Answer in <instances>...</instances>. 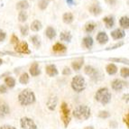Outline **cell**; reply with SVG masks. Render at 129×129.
I'll use <instances>...</instances> for the list:
<instances>
[{"mask_svg": "<svg viewBox=\"0 0 129 129\" xmlns=\"http://www.w3.org/2000/svg\"><path fill=\"white\" fill-rule=\"evenodd\" d=\"M18 101L22 106H29L35 102V95L30 88H25L18 95Z\"/></svg>", "mask_w": 129, "mask_h": 129, "instance_id": "6da1fadb", "label": "cell"}, {"mask_svg": "<svg viewBox=\"0 0 129 129\" xmlns=\"http://www.w3.org/2000/svg\"><path fill=\"white\" fill-rule=\"evenodd\" d=\"M72 115L78 120H87L89 118L91 115V110L89 107L85 105H80L72 112Z\"/></svg>", "mask_w": 129, "mask_h": 129, "instance_id": "7a4b0ae2", "label": "cell"}, {"mask_svg": "<svg viewBox=\"0 0 129 129\" xmlns=\"http://www.w3.org/2000/svg\"><path fill=\"white\" fill-rule=\"evenodd\" d=\"M112 99V95L108 88H101L95 94V99L103 106L108 105Z\"/></svg>", "mask_w": 129, "mask_h": 129, "instance_id": "3957f363", "label": "cell"}, {"mask_svg": "<svg viewBox=\"0 0 129 129\" xmlns=\"http://www.w3.org/2000/svg\"><path fill=\"white\" fill-rule=\"evenodd\" d=\"M71 88L76 92H82L86 88V80L82 76L77 75L71 80Z\"/></svg>", "mask_w": 129, "mask_h": 129, "instance_id": "277c9868", "label": "cell"}, {"mask_svg": "<svg viewBox=\"0 0 129 129\" xmlns=\"http://www.w3.org/2000/svg\"><path fill=\"white\" fill-rule=\"evenodd\" d=\"M60 118L62 120L64 127H68L70 122H71V110H70L69 107L67 105V103L62 102L60 105Z\"/></svg>", "mask_w": 129, "mask_h": 129, "instance_id": "5b68a950", "label": "cell"}, {"mask_svg": "<svg viewBox=\"0 0 129 129\" xmlns=\"http://www.w3.org/2000/svg\"><path fill=\"white\" fill-rule=\"evenodd\" d=\"M20 125L23 129H37V125L35 121L27 116L22 117L20 120Z\"/></svg>", "mask_w": 129, "mask_h": 129, "instance_id": "8992f818", "label": "cell"}, {"mask_svg": "<svg viewBox=\"0 0 129 129\" xmlns=\"http://www.w3.org/2000/svg\"><path fill=\"white\" fill-rule=\"evenodd\" d=\"M126 84L124 80H119V79H116L114 80L113 81L111 82V87L112 88L116 91H121L123 88H125L126 86Z\"/></svg>", "mask_w": 129, "mask_h": 129, "instance_id": "52a82bcc", "label": "cell"}, {"mask_svg": "<svg viewBox=\"0 0 129 129\" xmlns=\"http://www.w3.org/2000/svg\"><path fill=\"white\" fill-rule=\"evenodd\" d=\"M15 51L17 52H20V53H24V54H29L31 52L26 42L18 43L17 44L15 45Z\"/></svg>", "mask_w": 129, "mask_h": 129, "instance_id": "ba28073f", "label": "cell"}, {"mask_svg": "<svg viewBox=\"0 0 129 129\" xmlns=\"http://www.w3.org/2000/svg\"><path fill=\"white\" fill-rule=\"evenodd\" d=\"M10 113L9 106L6 102H0V118H4Z\"/></svg>", "mask_w": 129, "mask_h": 129, "instance_id": "9c48e42d", "label": "cell"}, {"mask_svg": "<svg viewBox=\"0 0 129 129\" xmlns=\"http://www.w3.org/2000/svg\"><path fill=\"white\" fill-rule=\"evenodd\" d=\"M84 72L87 74V75L90 76L92 79H95V78L98 77V74H99V71L95 69L94 67L90 66V65H88L84 68Z\"/></svg>", "mask_w": 129, "mask_h": 129, "instance_id": "30bf717a", "label": "cell"}, {"mask_svg": "<svg viewBox=\"0 0 129 129\" xmlns=\"http://www.w3.org/2000/svg\"><path fill=\"white\" fill-rule=\"evenodd\" d=\"M57 103H58V99H57V97H56V96H52V97H51L48 99L46 106H47L48 109L51 110V111H53V110H55Z\"/></svg>", "mask_w": 129, "mask_h": 129, "instance_id": "8fae6325", "label": "cell"}, {"mask_svg": "<svg viewBox=\"0 0 129 129\" xmlns=\"http://www.w3.org/2000/svg\"><path fill=\"white\" fill-rule=\"evenodd\" d=\"M46 73L50 77H55L58 75L59 71L56 68V66L54 64H50L48 66H46Z\"/></svg>", "mask_w": 129, "mask_h": 129, "instance_id": "7c38bea8", "label": "cell"}, {"mask_svg": "<svg viewBox=\"0 0 129 129\" xmlns=\"http://www.w3.org/2000/svg\"><path fill=\"white\" fill-rule=\"evenodd\" d=\"M111 36L115 40H119V39H122L125 36V33L122 29H116L111 33Z\"/></svg>", "mask_w": 129, "mask_h": 129, "instance_id": "4fadbf2b", "label": "cell"}, {"mask_svg": "<svg viewBox=\"0 0 129 129\" xmlns=\"http://www.w3.org/2000/svg\"><path fill=\"white\" fill-rule=\"evenodd\" d=\"M52 51L55 53H64V52H66L67 48L65 45H63L62 43H57L52 46Z\"/></svg>", "mask_w": 129, "mask_h": 129, "instance_id": "5bb4252c", "label": "cell"}, {"mask_svg": "<svg viewBox=\"0 0 129 129\" xmlns=\"http://www.w3.org/2000/svg\"><path fill=\"white\" fill-rule=\"evenodd\" d=\"M29 72L33 77H36V76L41 74V71L39 69V65L37 62H34L31 65L30 69H29Z\"/></svg>", "mask_w": 129, "mask_h": 129, "instance_id": "9a60e30c", "label": "cell"}, {"mask_svg": "<svg viewBox=\"0 0 129 129\" xmlns=\"http://www.w3.org/2000/svg\"><path fill=\"white\" fill-rule=\"evenodd\" d=\"M84 64V59L83 58H79L77 60H73L72 62H71V67H72V69L76 71H79L80 69H81L82 65Z\"/></svg>", "mask_w": 129, "mask_h": 129, "instance_id": "2e32d148", "label": "cell"}, {"mask_svg": "<svg viewBox=\"0 0 129 129\" xmlns=\"http://www.w3.org/2000/svg\"><path fill=\"white\" fill-rule=\"evenodd\" d=\"M97 41L100 44H105L108 42V36L105 32H99L97 35Z\"/></svg>", "mask_w": 129, "mask_h": 129, "instance_id": "e0dca14e", "label": "cell"}, {"mask_svg": "<svg viewBox=\"0 0 129 129\" xmlns=\"http://www.w3.org/2000/svg\"><path fill=\"white\" fill-rule=\"evenodd\" d=\"M106 71L108 75H114L117 72V67L114 63H109L106 67Z\"/></svg>", "mask_w": 129, "mask_h": 129, "instance_id": "ac0fdd59", "label": "cell"}, {"mask_svg": "<svg viewBox=\"0 0 129 129\" xmlns=\"http://www.w3.org/2000/svg\"><path fill=\"white\" fill-rule=\"evenodd\" d=\"M89 12L92 15H94L95 16H97V15H99L101 14L102 9L99 5H93L92 7H90V8H89Z\"/></svg>", "mask_w": 129, "mask_h": 129, "instance_id": "d6986e66", "label": "cell"}, {"mask_svg": "<svg viewBox=\"0 0 129 129\" xmlns=\"http://www.w3.org/2000/svg\"><path fill=\"white\" fill-rule=\"evenodd\" d=\"M28 7H29V3H28L26 0H21V1H19V2L17 3V5H16V8L21 11H24L25 9H27Z\"/></svg>", "mask_w": 129, "mask_h": 129, "instance_id": "ffe728a7", "label": "cell"}, {"mask_svg": "<svg viewBox=\"0 0 129 129\" xmlns=\"http://www.w3.org/2000/svg\"><path fill=\"white\" fill-rule=\"evenodd\" d=\"M73 15L71 13H65L64 15H62V20L64 22L65 24H71L72 22H73Z\"/></svg>", "mask_w": 129, "mask_h": 129, "instance_id": "44dd1931", "label": "cell"}, {"mask_svg": "<svg viewBox=\"0 0 129 129\" xmlns=\"http://www.w3.org/2000/svg\"><path fill=\"white\" fill-rule=\"evenodd\" d=\"M103 22L105 23L107 28H112L114 26V24H115L114 18L112 17V16H106V17H104Z\"/></svg>", "mask_w": 129, "mask_h": 129, "instance_id": "7402d4cb", "label": "cell"}, {"mask_svg": "<svg viewBox=\"0 0 129 129\" xmlns=\"http://www.w3.org/2000/svg\"><path fill=\"white\" fill-rule=\"evenodd\" d=\"M45 35L48 37L49 39H53L54 37L56 36V32L55 30H54L53 28L52 27V26H49V27L46 28V30H45Z\"/></svg>", "mask_w": 129, "mask_h": 129, "instance_id": "603a6c76", "label": "cell"}, {"mask_svg": "<svg viewBox=\"0 0 129 129\" xmlns=\"http://www.w3.org/2000/svg\"><path fill=\"white\" fill-rule=\"evenodd\" d=\"M5 84H6L7 87H8V88H13L15 86V80L13 77L8 76V77H7L5 79Z\"/></svg>", "mask_w": 129, "mask_h": 129, "instance_id": "cb8c5ba5", "label": "cell"}, {"mask_svg": "<svg viewBox=\"0 0 129 129\" xmlns=\"http://www.w3.org/2000/svg\"><path fill=\"white\" fill-rule=\"evenodd\" d=\"M71 38H72V36H71V33H69V32H62V33H60V39L61 40V41L68 42V43H70V42H71Z\"/></svg>", "mask_w": 129, "mask_h": 129, "instance_id": "d4e9b609", "label": "cell"}, {"mask_svg": "<svg viewBox=\"0 0 129 129\" xmlns=\"http://www.w3.org/2000/svg\"><path fill=\"white\" fill-rule=\"evenodd\" d=\"M83 45L87 49H90L93 45V39L90 36H87L83 39Z\"/></svg>", "mask_w": 129, "mask_h": 129, "instance_id": "484cf974", "label": "cell"}, {"mask_svg": "<svg viewBox=\"0 0 129 129\" xmlns=\"http://www.w3.org/2000/svg\"><path fill=\"white\" fill-rule=\"evenodd\" d=\"M120 26L124 29H128L129 27V18L128 16H123L121 17L120 21H119Z\"/></svg>", "mask_w": 129, "mask_h": 129, "instance_id": "4316f807", "label": "cell"}, {"mask_svg": "<svg viewBox=\"0 0 129 129\" xmlns=\"http://www.w3.org/2000/svg\"><path fill=\"white\" fill-rule=\"evenodd\" d=\"M41 28H42V23L40 21H38V20H35L31 24V29L34 32H38Z\"/></svg>", "mask_w": 129, "mask_h": 129, "instance_id": "83f0119b", "label": "cell"}, {"mask_svg": "<svg viewBox=\"0 0 129 129\" xmlns=\"http://www.w3.org/2000/svg\"><path fill=\"white\" fill-rule=\"evenodd\" d=\"M29 80H30V77H29V75H28L26 72L23 73L19 78V82L21 84H23V85H25V84H27L28 82H29Z\"/></svg>", "mask_w": 129, "mask_h": 129, "instance_id": "f1b7e54d", "label": "cell"}, {"mask_svg": "<svg viewBox=\"0 0 129 129\" xmlns=\"http://www.w3.org/2000/svg\"><path fill=\"white\" fill-rule=\"evenodd\" d=\"M30 40H31V42H32L33 44L35 45V47L39 48L40 46H41V42H40V39H39L38 36H36V35L31 36Z\"/></svg>", "mask_w": 129, "mask_h": 129, "instance_id": "f546056e", "label": "cell"}, {"mask_svg": "<svg viewBox=\"0 0 129 129\" xmlns=\"http://www.w3.org/2000/svg\"><path fill=\"white\" fill-rule=\"evenodd\" d=\"M27 17H28V15H27V14H26V12H24V11H21L19 13V15H18V20H19V22H21V23H24V22L27 20Z\"/></svg>", "mask_w": 129, "mask_h": 129, "instance_id": "4dcf8cb0", "label": "cell"}, {"mask_svg": "<svg viewBox=\"0 0 129 129\" xmlns=\"http://www.w3.org/2000/svg\"><path fill=\"white\" fill-rule=\"evenodd\" d=\"M95 28H96V24L94 23H88L85 25V31L88 33H91L94 31Z\"/></svg>", "mask_w": 129, "mask_h": 129, "instance_id": "1f68e13d", "label": "cell"}, {"mask_svg": "<svg viewBox=\"0 0 129 129\" xmlns=\"http://www.w3.org/2000/svg\"><path fill=\"white\" fill-rule=\"evenodd\" d=\"M111 114H110L108 111H106V110H103V111H100L99 113V117L100 118H103V119H106V118H109Z\"/></svg>", "mask_w": 129, "mask_h": 129, "instance_id": "d6a6232c", "label": "cell"}, {"mask_svg": "<svg viewBox=\"0 0 129 129\" xmlns=\"http://www.w3.org/2000/svg\"><path fill=\"white\" fill-rule=\"evenodd\" d=\"M109 60H111V61H116V62L128 64V60L125 58H109Z\"/></svg>", "mask_w": 129, "mask_h": 129, "instance_id": "836d02e7", "label": "cell"}, {"mask_svg": "<svg viewBox=\"0 0 129 129\" xmlns=\"http://www.w3.org/2000/svg\"><path fill=\"white\" fill-rule=\"evenodd\" d=\"M120 74L123 78L127 79L128 76H129V69L127 68V67H124V68H122L121 71H120Z\"/></svg>", "mask_w": 129, "mask_h": 129, "instance_id": "e575fe53", "label": "cell"}, {"mask_svg": "<svg viewBox=\"0 0 129 129\" xmlns=\"http://www.w3.org/2000/svg\"><path fill=\"white\" fill-rule=\"evenodd\" d=\"M38 6H39V8L41 9V10H44L48 7V1L47 0H41L39 2Z\"/></svg>", "mask_w": 129, "mask_h": 129, "instance_id": "d590c367", "label": "cell"}, {"mask_svg": "<svg viewBox=\"0 0 129 129\" xmlns=\"http://www.w3.org/2000/svg\"><path fill=\"white\" fill-rule=\"evenodd\" d=\"M20 31H21V34L23 35H28V26H21L20 28Z\"/></svg>", "mask_w": 129, "mask_h": 129, "instance_id": "8d00e7d4", "label": "cell"}, {"mask_svg": "<svg viewBox=\"0 0 129 129\" xmlns=\"http://www.w3.org/2000/svg\"><path fill=\"white\" fill-rule=\"evenodd\" d=\"M62 74L63 75H71V71L69 67H65L62 71Z\"/></svg>", "mask_w": 129, "mask_h": 129, "instance_id": "74e56055", "label": "cell"}, {"mask_svg": "<svg viewBox=\"0 0 129 129\" xmlns=\"http://www.w3.org/2000/svg\"><path fill=\"white\" fill-rule=\"evenodd\" d=\"M7 88L6 85H0V94H5L7 93Z\"/></svg>", "mask_w": 129, "mask_h": 129, "instance_id": "f35d334b", "label": "cell"}, {"mask_svg": "<svg viewBox=\"0 0 129 129\" xmlns=\"http://www.w3.org/2000/svg\"><path fill=\"white\" fill-rule=\"evenodd\" d=\"M11 43H14V44H17L18 43V37L16 35H12V38H11Z\"/></svg>", "mask_w": 129, "mask_h": 129, "instance_id": "ab89813d", "label": "cell"}, {"mask_svg": "<svg viewBox=\"0 0 129 129\" xmlns=\"http://www.w3.org/2000/svg\"><path fill=\"white\" fill-rule=\"evenodd\" d=\"M7 37V35H6V33L4 32L3 30H0V42H3L6 39Z\"/></svg>", "mask_w": 129, "mask_h": 129, "instance_id": "60d3db41", "label": "cell"}, {"mask_svg": "<svg viewBox=\"0 0 129 129\" xmlns=\"http://www.w3.org/2000/svg\"><path fill=\"white\" fill-rule=\"evenodd\" d=\"M0 129H16L15 126L13 125H4L2 126H0Z\"/></svg>", "mask_w": 129, "mask_h": 129, "instance_id": "b9f144b4", "label": "cell"}, {"mask_svg": "<svg viewBox=\"0 0 129 129\" xmlns=\"http://www.w3.org/2000/svg\"><path fill=\"white\" fill-rule=\"evenodd\" d=\"M110 126L112 127V128H116L117 127V125H118V124H117V122L116 121H111V122L109 123Z\"/></svg>", "mask_w": 129, "mask_h": 129, "instance_id": "7bdbcfd3", "label": "cell"}, {"mask_svg": "<svg viewBox=\"0 0 129 129\" xmlns=\"http://www.w3.org/2000/svg\"><path fill=\"white\" fill-rule=\"evenodd\" d=\"M123 44H124V43H116V45H114V46H113V47L108 48V50H113V49H116V48H117V47H120V46H122Z\"/></svg>", "mask_w": 129, "mask_h": 129, "instance_id": "ee69618b", "label": "cell"}, {"mask_svg": "<svg viewBox=\"0 0 129 129\" xmlns=\"http://www.w3.org/2000/svg\"><path fill=\"white\" fill-rule=\"evenodd\" d=\"M105 1L107 4L110 5V6H114V5L116 3V0H105Z\"/></svg>", "mask_w": 129, "mask_h": 129, "instance_id": "f6af8a7d", "label": "cell"}, {"mask_svg": "<svg viewBox=\"0 0 129 129\" xmlns=\"http://www.w3.org/2000/svg\"><path fill=\"white\" fill-rule=\"evenodd\" d=\"M128 117H129V115L128 114H126V116H125V118H124V122L125 123V124H126V126L127 127H129V122H128Z\"/></svg>", "mask_w": 129, "mask_h": 129, "instance_id": "bcb514c9", "label": "cell"}, {"mask_svg": "<svg viewBox=\"0 0 129 129\" xmlns=\"http://www.w3.org/2000/svg\"><path fill=\"white\" fill-rule=\"evenodd\" d=\"M66 2L68 3V5H74V0H66Z\"/></svg>", "mask_w": 129, "mask_h": 129, "instance_id": "7dc6e473", "label": "cell"}, {"mask_svg": "<svg viewBox=\"0 0 129 129\" xmlns=\"http://www.w3.org/2000/svg\"><path fill=\"white\" fill-rule=\"evenodd\" d=\"M84 129H94V127L92 125H88V126H86Z\"/></svg>", "mask_w": 129, "mask_h": 129, "instance_id": "c3c4849f", "label": "cell"}, {"mask_svg": "<svg viewBox=\"0 0 129 129\" xmlns=\"http://www.w3.org/2000/svg\"><path fill=\"white\" fill-rule=\"evenodd\" d=\"M3 62H4V61L2 60V59L0 58V65H2V64H3Z\"/></svg>", "mask_w": 129, "mask_h": 129, "instance_id": "681fc988", "label": "cell"}, {"mask_svg": "<svg viewBox=\"0 0 129 129\" xmlns=\"http://www.w3.org/2000/svg\"><path fill=\"white\" fill-rule=\"evenodd\" d=\"M5 55V52H0V56H4Z\"/></svg>", "mask_w": 129, "mask_h": 129, "instance_id": "f907efd6", "label": "cell"}]
</instances>
